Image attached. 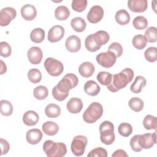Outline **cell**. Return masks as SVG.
<instances>
[{"mask_svg": "<svg viewBox=\"0 0 157 157\" xmlns=\"http://www.w3.org/2000/svg\"><path fill=\"white\" fill-rule=\"evenodd\" d=\"M78 83V77L72 73L66 74L59 83L53 87L52 96L59 101H63L68 96L69 90L75 88Z\"/></svg>", "mask_w": 157, "mask_h": 157, "instance_id": "obj_1", "label": "cell"}, {"mask_svg": "<svg viewBox=\"0 0 157 157\" xmlns=\"http://www.w3.org/2000/svg\"><path fill=\"white\" fill-rule=\"evenodd\" d=\"M134 75V71L131 68H125L120 73L112 75L111 81L107 88L111 92H117L125 88L132 81Z\"/></svg>", "mask_w": 157, "mask_h": 157, "instance_id": "obj_2", "label": "cell"}, {"mask_svg": "<svg viewBox=\"0 0 157 157\" xmlns=\"http://www.w3.org/2000/svg\"><path fill=\"white\" fill-rule=\"evenodd\" d=\"M43 150L48 157H61L67 153L65 144L55 142L51 140H47L44 143Z\"/></svg>", "mask_w": 157, "mask_h": 157, "instance_id": "obj_3", "label": "cell"}, {"mask_svg": "<svg viewBox=\"0 0 157 157\" xmlns=\"http://www.w3.org/2000/svg\"><path fill=\"white\" fill-rule=\"evenodd\" d=\"M103 107L98 102H93L89 105L83 114V119L87 123H94L102 115Z\"/></svg>", "mask_w": 157, "mask_h": 157, "instance_id": "obj_4", "label": "cell"}, {"mask_svg": "<svg viewBox=\"0 0 157 157\" xmlns=\"http://www.w3.org/2000/svg\"><path fill=\"white\" fill-rule=\"evenodd\" d=\"M100 139L105 145H111L115 139L114 125L109 121H103L99 126Z\"/></svg>", "mask_w": 157, "mask_h": 157, "instance_id": "obj_5", "label": "cell"}, {"mask_svg": "<svg viewBox=\"0 0 157 157\" xmlns=\"http://www.w3.org/2000/svg\"><path fill=\"white\" fill-rule=\"evenodd\" d=\"M44 67L48 74L54 77L59 76L64 70V66L61 61L50 57L45 60Z\"/></svg>", "mask_w": 157, "mask_h": 157, "instance_id": "obj_6", "label": "cell"}, {"mask_svg": "<svg viewBox=\"0 0 157 157\" xmlns=\"http://www.w3.org/2000/svg\"><path fill=\"white\" fill-rule=\"evenodd\" d=\"M87 142V138L85 136L78 135L75 136L71 145V149L72 153L77 156L83 155L85 151Z\"/></svg>", "mask_w": 157, "mask_h": 157, "instance_id": "obj_7", "label": "cell"}, {"mask_svg": "<svg viewBox=\"0 0 157 157\" xmlns=\"http://www.w3.org/2000/svg\"><path fill=\"white\" fill-rule=\"evenodd\" d=\"M96 59L98 63L101 66L109 68L115 63L117 56L113 52L107 50L106 52H102L98 54L96 57Z\"/></svg>", "mask_w": 157, "mask_h": 157, "instance_id": "obj_8", "label": "cell"}, {"mask_svg": "<svg viewBox=\"0 0 157 157\" xmlns=\"http://www.w3.org/2000/svg\"><path fill=\"white\" fill-rule=\"evenodd\" d=\"M17 15L16 10L11 7H6L0 11V25L6 26L12 21Z\"/></svg>", "mask_w": 157, "mask_h": 157, "instance_id": "obj_9", "label": "cell"}, {"mask_svg": "<svg viewBox=\"0 0 157 157\" xmlns=\"http://www.w3.org/2000/svg\"><path fill=\"white\" fill-rule=\"evenodd\" d=\"M104 17V10L102 7L98 5L93 6L87 13V20L91 23L99 22Z\"/></svg>", "mask_w": 157, "mask_h": 157, "instance_id": "obj_10", "label": "cell"}, {"mask_svg": "<svg viewBox=\"0 0 157 157\" xmlns=\"http://www.w3.org/2000/svg\"><path fill=\"white\" fill-rule=\"evenodd\" d=\"M139 144L142 148H151L156 143V131L153 133H145L139 136Z\"/></svg>", "mask_w": 157, "mask_h": 157, "instance_id": "obj_11", "label": "cell"}, {"mask_svg": "<svg viewBox=\"0 0 157 157\" xmlns=\"http://www.w3.org/2000/svg\"><path fill=\"white\" fill-rule=\"evenodd\" d=\"M64 29L61 25L52 26L48 32L47 39L50 42H56L62 39L64 35Z\"/></svg>", "mask_w": 157, "mask_h": 157, "instance_id": "obj_12", "label": "cell"}, {"mask_svg": "<svg viewBox=\"0 0 157 157\" xmlns=\"http://www.w3.org/2000/svg\"><path fill=\"white\" fill-rule=\"evenodd\" d=\"M27 56L29 61L31 64H38L42 59L43 53L39 47L34 46L28 50Z\"/></svg>", "mask_w": 157, "mask_h": 157, "instance_id": "obj_13", "label": "cell"}, {"mask_svg": "<svg viewBox=\"0 0 157 157\" xmlns=\"http://www.w3.org/2000/svg\"><path fill=\"white\" fill-rule=\"evenodd\" d=\"M128 7L133 12L142 13L147 9L148 2L147 0H129Z\"/></svg>", "mask_w": 157, "mask_h": 157, "instance_id": "obj_14", "label": "cell"}, {"mask_svg": "<svg viewBox=\"0 0 157 157\" xmlns=\"http://www.w3.org/2000/svg\"><path fill=\"white\" fill-rule=\"evenodd\" d=\"M65 46L69 52L72 53L77 52L81 48V40L77 36H70L66 40Z\"/></svg>", "mask_w": 157, "mask_h": 157, "instance_id": "obj_15", "label": "cell"}, {"mask_svg": "<svg viewBox=\"0 0 157 157\" xmlns=\"http://www.w3.org/2000/svg\"><path fill=\"white\" fill-rule=\"evenodd\" d=\"M20 11L22 17L26 21L34 20L37 15V10L36 7L29 4H27L22 6Z\"/></svg>", "mask_w": 157, "mask_h": 157, "instance_id": "obj_16", "label": "cell"}, {"mask_svg": "<svg viewBox=\"0 0 157 157\" xmlns=\"http://www.w3.org/2000/svg\"><path fill=\"white\" fill-rule=\"evenodd\" d=\"M26 139L29 144L36 145L42 140V132L40 129L37 128L29 129L26 132Z\"/></svg>", "mask_w": 157, "mask_h": 157, "instance_id": "obj_17", "label": "cell"}, {"mask_svg": "<svg viewBox=\"0 0 157 157\" xmlns=\"http://www.w3.org/2000/svg\"><path fill=\"white\" fill-rule=\"evenodd\" d=\"M67 109L71 113H78L83 108V102L80 98H72L67 102Z\"/></svg>", "mask_w": 157, "mask_h": 157, "instance_id": "obj_18", "label": "cell"}, {"mask_svg": "<svg viewBox=\"0 0 157 157\" xmlns=\"http://www.w3.org/2000/svg\"><path fill=\"white\" fill-rule=\"evenodd\" d=\"M94 71L95 67L94 64L88 61L82 63L78 67L79 74L85 78L92 76Z\"/></svg>", "mask_w": 157, "mask_h": 157, "instance_id": "obj_19", "label": "cell"}, {"mask_svg": "<svg viewBox=\"0 0 157 157\" xmlns=\"http://www.w3.org/2000/svg\"><path fill=\"white\" fill-rule=\"evenodd\" d=\"M39 115L37 112L34 110H28L23 115V121L27 126H34L37 124L39 121Z\"/></svg>", "mask_w": 157, "mask_h": 157, "instance_id": "obj_20", "label": "cell"}, {"mask_svg": "<svg viewBox=\"0 0 157 157\" xmlns=\"http://www.w3.org/2000/svg\"><path fill=\"white\" fill-rule=\"evenodd\" d=\"M92 36L96 44L100 47L106 44L110 39L109 34L103 30L96 31L94 34H92Z\"/></svg>", "mask_w": 157, "mask_h": 157, "instance_id": "obj_21", "label": "cell"}, {"mask_svg": "<svg viewBox=\"0 0 157 157\" xmlns=\"http://www.w3.org/2000/svg\"><path fill=\"white\" fill-rule=\"evenodd\" d=\"M101 88L98 84L94 80H90L87 81L84 85L85 92L91 96L98 95L100 92Z\"/></svg>", "mask_w": 157, "mask_h": 157, "instance_id": "obj_22", "label": "cell"}, {"mask_svg": "<svg viewBox=\"0 0 157 157\" xmlns=\"http://www.w3.org/2000/svg\"><path fill=\"white\" fill-rule=\"evenodd\" d=\"M146 79L141 75H138L135 78L134 82L130 86V90L133 93L138 94L141 92L142 88L146 85Z\"/></svg>", "mask_w": 157, "mask_h": 157, "instance_id": "obj_23", "label": "cell"}, {"mask_svg": "<svg viewBox=\"0 0 157 157\" xmlns=\"http://www.w3.org/2000/svg\"><path fill=\"white\" fill-rule=\"evenodd\" d=\"M42 129L45 134L52 136L58 133L59 131V126L56 123L52 121H48L42 124Z\"/></svg>", "mask_w": 157, "mask_h": 157, "instance_id": "obj_24", "label": "cell"}, {"mask_svg": "<svg viewBox=\"0 0 157 157\" xmlns=\"http://www.w3.org/2000/svg\"><path fill=\"white\" fill-rule=\"evenodd\" d=\"M116 21L120 25H125L130 21L129 13L125 9L118 10L115 15Z\"/></svg>", "mask_w": 157, "mask_h": 157, "instance_id": "obj_25", "label": "cell"}, {"mask_svg": "<svg viewBox=\"0 0 157 157\" xmlns=\"http://www.w3.org/2000/svg\"><path fill=\"white\" fill-rule=\"evenodd\" d=\"M71 25L74 31L78 33L83 31L86 27L85 21L80 17H76L72 18L71 21Z\"/></svg>", "mask_w": 157, "mask_h": 157, "instance_id": "obj_26", "label": "cell"}, {"mask_svg": "<svg viewBox=\"0 0 157 157\" xmlns=\"http://www.w3.org/2000/svg\"><path fill=\"white\" fill-rule=\"evenodd\" d=\"M45 113L49 118H56L61 113V108L57 104L50 103L45 107Z\"/></svg>", "mask_w": 157, "mask_h": 157, "instance_id": "obj_27", "label": "cell"}, {"mask_svg": "<svg viewBox=\"0 0 157 157\" xmlns=\"http://www.w3.org/2000/svg\"><path fill=\"white\" fill-rule=\"evenodd\" d=\"M70 15L69 9L64 6H59L55 10V17L58 20H66Z\"/></svg>", "mask_w": 157, "mask_h": 157, "instance_id": "obj_28", "label": "cell"}, {"mask_svg": "<svg viewBox=\"0 0 157 157\" xmlns=\"http://www.w3.org/2000/svg\"><path fill=\"white\" fill-rule=\"evenodd\" d=\"M45 37V31L43 29L36 28L33 29L30 34V39L34 43L42 42Z\"/></svg>", "mask_w": 157, "mask_h": 157, "instance_id": "obj_29", "label": "cell"}, {"mask_svg": "<svg viewBox=\"0 0 157 157\" xmlns=\"http://www.w3.org/2000/svg\"><path fill=\"white\" fill-rule=\"evenodd\" d=\"M129 107L131 110L134 112H138L141 111L144 108V102L143 101L137 97H133L131 98L128 102Z\"/></svg>", "mask_w": 157, "mask_h": 157, "instance_id": "obj_30", "label": "cell"}, {"mask_svg": "<svg viewBox=\"0 0 157 157\" xmlns=\"http://www.w3.org/2000/svg\"><path fill=\"white\" fill-rule=\"evenodd\" d=\"M156 124H157V118L156 117L147 115L143 120V125L144 128L147 130L155 129H156Z\"/></svg>", "mask_w": 157, "mask_h": 157, "instance_id": "obj_31", "label": "cell"}, {"mask_svg": "<svg viewBox=\"0 0 157 157\" xmlns=\"http://www.w3.org/2000/svg\"><path fill=\"white\" fill-rule=\"evenodd\" d=\"M48 89L44 85L37 86L33 90V95L34 98L38 100H43L45 99L48 96Z\"/></svg>", "mask_w": 157, "mask_h": 157, "instance_id": "obj_32", "label": "cell"}, {"mask_svg": "<svg viewBox=\"0 0 157 157\" xmlns=\"http://www.w3.org/2000/svg\"><path fill=\"white\" fill-rule=\"evenodd\" d=\"M147 42L145 36L142 34H137L134 36L132 40V45L138 50L144 49L146 47Z\"/></svg>", "mask_w": 157, "mask_h": 157, "instance_id": "obj_33", "label": "cell"}, {"mask_svg": "<svg viewBox=\"0 0 157 157\" xmlns=\"http://www.w3.org/2000/svg\"><path fill=\"white\" fill-rule=\"evenodd\" d=\"M28 77L31 83H37L40 82L42 79V74L39 69L33 68L29 70L28 72Z\"/></svg>", "mask_w": 157, "mask_h": 157, "instance_id": "obj_34", "label": "cell"}, {"mask_svg": "<svg viewBox=\"0 0 157 157\" xmlns=\"http://www.w3.org/2000/svg\"><path fill=\"white\" fill-rule=\"evenodd\" d=\"M132 25L136 29L139 30H143L147 27L148 21L144 16L139 15L134 18L132 21Z\"/></svg>", "mask_w": 157, "mask_h": 157, "instance_id": "obj_35", "label": "cell"}, {"mask_svg": "<svg viewBox=\"0 0 157 157\" xmlns=\"http://www.w3.org/2000/svg\"><path fill=\"white\" fill-rule=\"evenodd\" d=\"M1 113L4 116H9L13 112V105L11 102L7 100H1Z\"/></svg>", "mask_w": 157, "mask_h": 157, "instance_id": "obj_36", "label": "cell"}, {"mask_svg": "<svg viewBox=\"0 0 157 157\" xmlns=\"http://www.w3.org/2000/svg\"><path fill=\"white\" fill-rule=\"evenodd\" d=\"M145 37L147 42L152 43L155 42L157 40V29L154 26H150L148 28L145 32Z\"/></svg>", "mask_w": 157, "mask_h": 157, "instance_id": "obj_37", "label": "cell"}, {"mask_svg": "<svg viewBox=\"0 0 157 157\" xmlns=\"http://www.w3.org/2000/svg\"><path fill=\"white\" fill-rule=\"evenodd\" d=\"M112 74L109 72L101 71L99 72L97 75V80L102 85L107 86L112 79Z\"/></svg>", "mask_w": 157, "mask_h": 157, "instance_id": "obj_38", "label": "cell"}, {"mask_svg": "<svg viewBox=\"0 0 157 157\" xmlns=\"http://www.w3.org/2000/svg\"><path fill=\"white\" fill-rule=\"evenodd\" d=\"M85 45L86 48L91 52H94L100 49L101 47L99 46L98 45H97L96 44V42H94L93 36H92V34H90L89 36H88L86 39H85Z\"/></svg>", "mask_w": 157, "mask_h": 157, "instance_id": "obj_39", "label": "cell"}, {"mask_svg": "<svg viewBox=\"0 0 157 157\" xmlns=\"http://www.w3.org/2000/svg\"><path fill=\"white\" fill-rule=\"evenodd\" d=\"M145 59L151 63L155 62L157 59V48L155 47H148L144 52Z\"/></svg>", "mask_w": 157, "mask_h": 157, "instance_id": "obj_40", "label": "cell"}, {"mask_svg": "<svg viewBox=\"0 0 157 157\" xmlns=\"http://www.w3.org/2000/svg\"><path fill=\"white\" fill-rule=\"evenodd\" d=\"M119 134L123 137H128L132 132V126L128 123H121L118 128Z\"/></svg>", "mask_w": 157, "mask_h": 157, "instance_id": "obj_41", "label": "cell"}, {"mask_svg": "<svg viewBox=\"0 0 157 157\" xmlns=\"http://www.w3.org/2000/svg\"><path fill=\"white\" fill-rule=\"evenodd\" d=\"M87 2L86 0H73L71 6L72 9L75 12H81L86 8Z\"/></svg>", "mask_w": 157, "mask_h": 157, "instance_id": "obj_42", "label": "cell"}, {"mask_svg": "<svg viewBox=\"0 0 157 157\" xmlns=\"http://www.w3.org/2000/svg\"><path fill=\"white\" fill-rule=\"evenodd\" d=\"M88 157H107V150L102 147H97L91 150L87 155Z\"/></svg>", "mask_w": 157, "mask_h": 157, "instance_id": "obj_43", "label": "cell"}, {"mask_svg": "<svg viewBox=\"0 0 157 157\" xmlns=\"http://www.w3.org/2000/svg\"><path fill=\"white\" fill-rule=\"evenodd\" d=\"M12 48L10 45L5 41L0 42V55L3 57H8L11 55Z\"/></svg>", "mask_w": 157, "mask_h": 157, "instance_id": "obj_44", "label": "cell"}, {"mask_svg": "<svg viewBox=\"0 0 157 157\" xmlns=\"http://www.w3.org/2000/svg\"><path fill=\"white\" fill-rule=\"evenodd\" d=\"M108 51H110L113 52L117 58V57H120L122 55L123 50L120 44L118 42H112L109 47Z\"/></svg>", "mask_w": 157, "mask_h": 157, "instance_id": "obj_45", "label": "cell"}, {"mask_svg": "<svg viewBox=\"0 0 157 157\" xmlns=\"http://www.w3.org/2000/svg\"><path fill=\"white\" fill-rule=\"evenodd\" d=\"M139 136L140 134L134 135L130 140V146L131 149L136 152H139L142 149L139 144Z\"/></svg>", "mask_w": 157, "mask_h": 157, "instance_id": "obj_46", "label": "cell"}, {"mask_svg": "<svg viewBox=\"0 0 157 157\" xmlns=\"http://www.w3.org/2000/svg\"><path fill=\"white\" fill-rule=\"evenodd\" d=\"M0 144H1V155H3L4 154L7 153V152L9 151V150L10 149V145H9V142L6 140H5L2 138H1L0 139Z\"/></svg>", "mask_w": 157, "mask_h": 157, "instance_id": "obj_47", "label": "cell"}, {"mask_svg": "<svg viewBox=\"0 0 157 157\" xmlns=\"http://www.w3.org/2000/svg\"><path fill=\"white\" fill-rule=\"evenodd\" d=\"M112 157H128V155L126 151L122 149H118L115 151V152L112 155Z\"/></svg>", "mask_w": 157, "mask_h": 157, "instance_id": "obj_48", "label": "cell"}, {"mask_svg": "<svg viewBox=\"0 0 157 157\" xmlns=\"http://www.w3.org/2000/svg\"><path fill=\"white\" fill-rule=\"evenodd\" d=\"M7 71V66L2 60H1V74L2 75Z\"/></svg>", "mask_w": 157, "mask_h": 157, "instance_id": "obj_49", "label": "cell"}]
</instances>
